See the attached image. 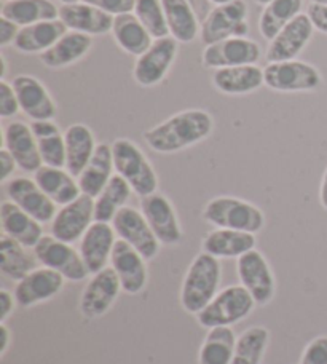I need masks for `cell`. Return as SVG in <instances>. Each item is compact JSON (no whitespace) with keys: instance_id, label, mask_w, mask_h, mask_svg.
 <instances>
[{"instance_id":"6da1fadb","label":"cell","mask_w":327,"mask_h":364,"mask_svg":"<svg viewBox=\"0 0 327 364\" xmlns=\"http://www.w3.org/2000/svg\"><path fill=\"white\" fill-rule=\"evenodd\" d=\"M214 129V119L203 109H187L144 133V141L159 154H176L208 139Z\"/></svg>"},{"instance_id":"7a4b0ae2","label":"cell","mask_w":327,"mask_h":364,"mask_svg":"<svg viewBox=\"0 0 327 364\" xmlns=\"http://www.w3.org/2000/svg\"><path fill=\"white\" fill-rule=\"evenodd\" d=\"M220 279L219 259L205 251L200 252L192 261L181 286L179 301L182 309L191 315H198L218 296Z\"/></svg>"},{"instance_id":"3957f363","label":"cell","mask_w":327,"mask_h":364,"mask_svg":"<svg viewBox=\"0 0 327 364\" xmlns=\"http://www.w3.org/2000/svg\"><path fill=\"white\" fill-rule=\"evenodd\" d=\"M203 219L218 229L259 233L265 225V214L259 206L237 197H215L209 200Z\"/></svg>"},{"instance_id":"277c9868","label":"cell","mask_w":327,"mask_h":364,"mask_svg":"<svg viewBox=\"0 0 327 364\" xmlns=\"http://www.w3.org/2000/svg\"><path fill=\"white\" fill-rule=\"evenodd\" d=\"M114 165L117 174L125 179L137 197H147L159 188V178L142 149L127 138L117 139L112 144Z\"/></svg>"},{"instance_id":"5b68a950","label":"cell","mask_w":327,"mask_h":364,"mask_svg":"<svg viewBox=\"0 0 327 364\" xmlns=\"http://www.w3.org/2000/svg\"><path fill=\"white\" fill-rule=\"evenodd\" d=\"M256 305L251 292L243 284H233L219 291L218 296L196 315V320L206 329L233 326L246 320Z\"/></svg>"},{"instance_id":"8992f818","label":"cell","mask_w":327,"mask_h":364,"mask_svg":"<svg viewBox=\"0 0 327 364\" xmlns=\"http://www.w3.org/2000/svg\"><path fill=\"white\" fill-rule=\"evenodd\" d=\"M265 87L278 93H306L323 85V75L313 64L300 60L268 63L264 68Z\"/></svg>"},{"instance_id":"52a82bcc","label":"cell","mask_w":327,"mask_h":364,"mask_svg":"<svg viewBox=\"0 0 327 364\" xmlns=\"http://www.w3.org/2000/svg\"><path fill=\"white\" fill-rule=\"evenodd\" d=\"M247 4L245 0H232L224 5H215L201 23V42L205 47L230 37H246L250 32L247 24Z\"/></svg>"},{"instance_id":"ba28073f","label":"cell","mask_w":327,"mask_h":364,"mask_svg":"<svg viewBox=\"0 0 327 364\" xmlns=\"http://www.w3.org/2000/svg\"><path fill=\"white\" fill-rule=\"evenodd\" d=\"M179 53V42L169 37L155 38L152 47L137 58L133 68V77L137 85L154 88L166 79Z\"/></svg>"},{"instance_id":"9c48e42d","label":"cell","mask_w":327,"mask_h":364,"mask_svg":"<svg viewBox=\"0 0 327 364\" xmlns=\"http://www.w3.org/2000/svg\"><path fill=\"white\" fill-rule=\"evenodd\" d=\"M34 252L43 267L61 273L69 282H82L90 275L80 251H77L74 246L61 242L53 235H43L34 248Z\"/></svg>"},{"instance_id":"30bf717a","label":"cell","mask_w":327,"mask_h":364,"mask_svg":"<svg viewBox=\"0 0 327 364\" xmlns=\"http://www.w3.org/2000/svg\"><path fill=\"white\" fill-rule=\"evenodd\" d=\"M262 58V47L252 38L230 37L218 43L208 45L201 61L208 69H224L246 64H257Z\"/></svg>"},{"instance_id":"8fae6325","label":"cell","mask_w":327,"mask_h":364,"mask_svg":"<svg viewBox=\"0 0 327 364\" xmlns=\"http://www.w3.org/2000/svg\"><path fill=\"white\" fill-rule=\"evenodd\" d=\"M112 225L119 238L125 240L127 243L133 246L146 261H152L160 252V240L149 225L147 219L144 218L142 211L136 210L133 206H125L117 213L112 220Z\"/></svg>"},{"instance_id":"7c38bea8","label":"cell","mask_w":327,"mask_h":364,"mask_svg":"<svg viewBox=\"0 0 327 364\" xmlns=\"http://www.w3.org/2000/svg\"><path fill=\"white\" fill-rule=\"evenodd\" d=\"M95 223V198L82 193L69 205L61 206L51 220V235L64 243H75Z\"/></svg>"},{"instance_id":"4fadbf2b","label":"cell","mask_w":327,"mask_h":364,"mask_svg":"<svg viewBox=\"0 0 327 364\" xmlns=\"http://www.w3.org/2000/svg\"><path fill=\"white\" fill-rule=\"evenodd\" d=\"M237 270L241 284L251 292L257 305L264 307L273 301L277 282L270 264L260 251L252 250L241 256L237 262Z\"/></svg>"},{"instance_id":"5bb4252c","label":"cell","mask_w":327,"mask_h":364,"mask_svg":"<svg viewBox=\"0 0 327 364\" xmlns=\"http://www.w3.org/2000/svg\"><path fill=\"white\" fill-rule=\"evenodd\" d=\"M122 289L120 279L112 267L95 273L80 297V311L85 318H100L112 309Z\"/></svg>"},{"instance_id":"9a60e30c","label":"cell","mask_w":327,"mask_h":364,"mask_svg":"<svg viewBox=\"0 0 327 364\" xmlns=\"http://www.w3.org/2000/svg\"><path fill=\"white\" fill-rule=\"evenodd\" d=\"M110 267L115 270L117 277L120 279L122 289L127 294L136 296L146 289L149 282L146 257L125 240L119 238L115 242L112 257H110Z\"/></svg>"},{"instance_id":"2e32d148","label":"cell","mask_w":327,"mask_h":364,"mask_svg":"<svg viewBox=\"0 0 327 364\" xmlns=\"http://www.w3.org/2000/svg\"><path fill=\"white\" fill-rule=\"evenodd\" d=\"M141 211L161 245L174 246L182 240V229L171 201L155 192L141 198Z\"/></svg>"},{"instance_id":"e0dca14e","label":"cell","mask_w":327,"mask_h":364,"mask_svg":"<svg viewBox=\"0 0 327 364\" xmlns=\"http://www.w3.org/2000/svg\"><path fill=\"white\" fill-rule=\"evenodd\" d=\"M315 28L306 13H300L297 18L281 29L279 34L270 41L267 48V63H281L297 60L299 55L310 43Z\"/></svg>"},{"instance_id":"ac0fdd59","label":"cell","mask_w":327,"mask_h":364,"mask_svg":"<svg viewBox=\"0 0 327 364\" xmlns=\"http://www.w3.org/2000/svg\"><path fill=\"white\" fill-rule=\"evenodd\" d=\"M5 191L10 201L41 224H48L56 216V203L38 187L34 179L13 178L5 184Z\"/></svg>"},{"instance_id":"d6986e66","label":"cell","mask_w":327,"mask_h":364,"mask_svg":"<svg viewBox=\"0 0 327 364\" xmlns=\"http://www.w3.org/2000/svg\"><path fill=\"white\" fill-rule=\"evenodd\" d=\"M11 85L16 91L21 112L28 115L32 122L55 119L58 107L53 96L34 75L19 74L13 79Z\"/></svg>"},{"instance_id":"ffe728a7","label":"cell","mask_w":327,"mask_h":364,"mask_svg":"<svg viewBox=\"0 0 327 364\" xmlns=\"http://www.w3.org/2000/svg\"><path fill=\"white\" fill-rule=\"evenodd\" d=\"M65 278L48 267L32 270L28 277L16 283V304L24 309L34 307L37 304L47 302L60 294L64 288Z\"/></svg>"},{"instance_id":"44dd1931","label":"cell","mask_w":327,"mask_h":364,"mask_svg":"<svg viewBox=\"0 0 327 364\" xmlns=\"http://www.w3.org/2000/svg\"><path fill=\"white\" fill-rule=\"evenodd\" d=\"M4 147L16 160L24 173H37L43 166L38 144L31 125L24 122H11L4 129Z\"/></svg>"},{"instance_id":"7402d4cb","label":"cell","mask_w":327,"mask_h":364,"mask_svg":"<svg viewBox=\"0 0 327 364\" xmlns=\"http://www.w3.org/2000/svg\"><path fill=\"white\" fill-rule=\"evenodd\" d=\"M115 235L117 233L112 224L95 220L87 233L82 237L78 251H80V256L90 273L95 275V273L107 267V262H110L117 242Z\"/></svg>"},{"instance_id":"603a6c76","label":"cell","mask_w":327,"mask_h":364,"mask_svg":"<svg viewBox=\"0 0 327 364\" xmlns=\"http://www.w3.org/2000/svg\"><path fill=\"white\" fill-rule=\"evenodd\" d=\"M60 19L69 31L80 32L90 37L106 36L112 32L115 16L102 11L96 6L77 2L60 6Z\"/></svg>"},{"instance_id":"cb8c5ba5","label":"cell","mask_w":327,"mask_h":364,"mask_svg":"<svg viewBox=\"0 0 327 364\" xmlns=\"http://www.w3.org/2000/svg\"><path fill=\"white\" fill-rule=\"evenodd\" d=\"M0 223L4 235L16 240L29 250H34L43 238L42 224L13 201H4L0 205Z\"/></svg>"},{"instance_id":"d4e9b609","label":"cell","mask_w":327,"mask_h":364,"mask_svg":"<svg viewBox=\"0 0 327 364\" xmlns=\"http://www.w3.org/2000/svg\"><path fill=\"white\" fill-rule=\"evenodd\" d=\"M265 85L264 69L257 64L218 69L213 74V87L228 96H245Z\"/></svg>"},{"instance_id":"484cf974","label":"cell","mask_w":327,"mask_h":364,"mask_svg":"<svg viewBox=\"0 0 327 364\" xmlns=\"http://www.w3.org/2000/svg\"><path fill=\"white\" fill-rule=\"evenodd\" d=\"M256 235L247 232L215 229L203 238V251L218 259H240L246 252L256 250Z\"/></svg>"},{"instance_id":"4316f807","label":"cell","mask_w":327,"mask_h":364,"mask_svg":"<svg viewBox=\"0 0 327 364\" xmlns=\"http://www.w3.org/2000/svg\"><path fill=\"white\" fill-rule=\"evenodd\" d=\"M93 48V37L69 31L53 47L41 55V61L48 69H63L83 60Z\"/></svg>"},{"instance_id":"83f0119b","label":"cell","mask_w":327,"mask_h":364,"mask_svg":"<svg viewBox=\"0 0 327 364\" xmlns=\"http://www.w3.org/2000/svg\"><path fill=\"white\" fill-rule=\"evenodd\" d=\"M65 141V170L78 178L90 164L96 151V139L90 127L83 123H74L64 133Z\"/></svg>"},{"instance_id":"f1b7e54d","label":"cell","mask_w":327,"mask_h":364,"mask_svg":"<svg viewBox=\"0 0 327 364\" xmlns=\"http://www.w3.org/2000/svg\"><path fill=\"white\" fill-rule=\"evenodd\" d=\"M65 32H69V29L65 28L61 19L24 26V28L19 29V34L15 41V48L19 53L42 55L53 47Z\"/></svg>"},{"instance_id":"f546056e","label":"cell","mask_w":327,"mask_h":364,"mask_svg":"<svg viewBox=\"0 0 327 364\" xmlns=\"http://www.w3.org/2000/svg\"><path fill=\"white\" fill-rule=\"evenodd\" d=\"M114 170L112 146H109L107 142H101V144H97L90 164L85 166L80 176L77 178L82 193L96 198L104 191V187L109 184V181L114 178Z\"/></svg>"},{"instance_id":"4dcf8cb0","label":"cell","mask_w":327,"mask_h":364,"mask_svg":"<svg viewBox=\"0 0 327 364\" xmlns=\"http://www.w3.org/2000/svg\"><path fill=\"white\" fill-rule=\"evenodd\" d=\"M112 37L120 50L136 58L146 53L155 41L134 13H125V15L115 16Z\"/></svg>"},{"instance_id":"1f68e13d","label":"cell","mask_w":327,"mask_h":364,"mask_svg":"<svg viewBox=\"0 0 327 364\" xmlns=\"http://www.w3.org/2000/svg\"><path fill=\"white\" fill-rule=\"evenodd\" d=\"M34 181L56 205H69L82 195L78 181L64 168L43 165L34 173Z\"/></svg>"},{"instance_id":"d6a6232c","label":"cell","mask_w":327,"mask_h":364,"mask_svg":"<svg viewBox=\"0 0 327 364\" xmlns=\"http://www.w3.org/2000/svg\"><path fill=\"white\" fill-rule=\"evenodd\" d=\"M2 18L10 19L19 28L42 21L60 19V6L51 0H6L0 10Z\"/></svg>"},{"instance_id":"836d02e7","label":"cell","mask_w":327,"mask_h":364,"mask_svg":"<svg viewBox=\"0 0 327 364\" xmlns=\"http://www.w3.org/2000/svg\"><path fill=\"white\" fill-rule=\"evenodd\" d=\"M165 9L169 36L179 43H191L198 37L201 23L186 0H161Z\"/></svg>"},{"instance_id":"e575fe53","label":"cell","mask_w":327,"mask_h":364,"mask_svg":"<svg viewBox=\"0 0 327 364\" xmlns=\"http://www.w3.org/2000/svg\"><path fill=\"white\" fill-rule=\"evenodd\" d=\"M38 259L16 240L4 235L0 242V272L13 282H21L32 270L37 269Z\"/></svg>"},{"instance_id":"d590c367","label":"cell","mask_w":327,"mask_h":364,"mask_svg":"<svg viewBox=\"0 0 327 364\" xmlns=\"http://www.w3.org/2000/svg\"><path fill=\"white\" fill-rule=\"evenodd\" d=\"M31 128L37 139L43 165L65 168V141L60 127L53 120H38L32 122Z\"/></svg>"},{"instance_id":"8d00e7d4","label":"cell","mask_w":327,"mask_h":364,"mask_svg":"<svg viewBox=\"0 0 327 364\" xmlns=\"http://www.w3.org/2000/svg\"><path fill=\"white\" fill-rule=\"evenodd\" d=\"M304 0H272L259 18V32L265 41H273L281 29L302 13Z\"/></svg>"},{"instance_id":"74e56055","label":"cell","mask_w":327,"mask_h":364,"mask_svg":"<svg viewBox=\"0 0 327 364\" xmlns=\"http://www.w3.org/2000/svg\"><path fill=\"white\" fill-rule=\"evenodd\" d=\"M133 188L120 174H114L104 191L95 198V220L112 224L122 208H125Z\"/></svg>"},{"instance_id":"f35d334b","label":"cell","mask_w":327,"mask_h":364,"mask_svg":"<svg viewBox=\"0 0 327 364\" xmlns=\"http://www.w3.org/2000/svg\"><path fill=\"white\" fill-rule=\"evenodd\" d=\"M237 336L230 326H218L209 329L205 342L201 343L198 364H230Z\"/></svg>"},{"instance_id":"ab89813d","label":"cell","mask_w":327,"mask_h":364,"mask_svg":"<svg viewBox=\"0 0 327 364\" xmlns=\"http://www.w3.org/2000/svg\"><path fill=\"white\" fill-rule=\"evenodd\" d=\"M270 343V331L265 326L247 328L237 337L230 364H260Z\"/></svg>"},{"instance_id":"60d3db41","label":"cell","mask_w":327,"mask_h":364,"mask_svg":"<svg viewBox=\"0 0 327 364\" xmlns=\"http://www.w3.org/2000/svg\"><path fill=\"white\" fill-rule=\"evenodd\" d=\"M133 13L154 38L169 37L168 21L161 0H136Z\"/></svg>"},{"instance_id":"b9f144b4","label":"cell","mask_w":327,"mask_h":364,"mask_svg":"<svg viewBox=\"0 0 327 364\" xmlns=\"http://www.w3.org/2000/svg\"><path fill=\"white\" fill-rule=\"evenodd\" d=\"M19 110H21V107H19L15 88H13L11 83L2 79L0 80V117L10 119V117H15Z\"/></svg>"},{"instance_id":"7bdbcfd3","label":"cell","mask_w":327,"mask_h":364,"mask_svg":"<svg viewBox=\"0 0 327 364\" xmlns=\"http://www.w3.org/2000/svg\"><path fill=\"white\" fill-rule=\"evenodd\" d=\"M300 364H327V336L315 337L305 347Z\"/></svg>"},{"instance_id":"ee69618b","label":"cell","mask_w":327,"mask_h":364,"mask_svg":"<svg viewBox=\"0 0 327 364\" xmlns=\"http://www.w3.org/2000/svg\"><path fill=\"white\" fill-rule=\"evenodd\" d=\"M82 2L93 5L96 9L106 11L112 16L133 13L136 5V0H82Z\"/></svg>"},{"instance_id":"f6af8a7d","label":"cell","mask_w":327,"mask_h":364,"mask_svg":"<svg viewBox=\"0 0 327 364\" xmlns=\"http://www.w3.org/2000/svg\"><path fill=\"white\" fill-rule=\"evenodd\" d=\"M306 15H309L315 31L327 36V5L311 2L306 9Z\"/></svg>"},{"instance_id":"bcb514c9","label":"cell","mask_w":327,"mask_h":364,"mask_svg":"<svg viewBox=\"0 0 327 364\" xmlns=\"http://www.w3.org/2000/svg\"><path fill=\"white\" fill-rule=\"evenodd\" d=\"M19 29L21 28L13 21H10V19L0 18V47L6 48L9 45H15Z\"/></svg>"},{"instance_id":"7dc6e473","label":"cell","mask_w":327,"mask_h":364,"mask_svg":"<svg viewBox=\"0 0 327 364\" xmlns=\"http://www.w3.org/2000/svg\"><path fill=\"white\" fill-rule=\"evenodd\" d=\"M16 168H18L16 160L13 159V155L4 147L2 151H0V182H2V184H6L9 179L13 176V173H15Z\"/></svg>"},{"instance_id":"c3c4849f","label":"cell","mask_w":327,"mask_h":364,"mask_svg":"<svg viewBox=\"0 0 327 364\" xmlns=\"http://www.w3.org/2000/svg\"><path fill=\"white\" fill-rule=\"evenodd\" d=\"M15 294H10L6 289L0 291V323H5L6 318L13 314L15 309Z\"/></svg>"},{"instance_id":"681fc988","label":"cell","mask_w":327,"mask_h":364,"mask_svg":"<svg viewBox=\"0 0 327 364\" xmlns=\"http://www.w3.org/2000/svg\"><path fill=\"white\" fill-rule=\"evenodd\" d=\"M186 2L192 6L193 11L196 13V16H198V19H200V23L205 21L206 16L214 9L213 4L209 2V0H186Z\"/></svg>"},{"instance_id":"f907efd6","label":"cell","mask_w":327,"mask_h":364,"mask_svg":"<svg viewBox=\"0 0 327 364\" xmlns=\"http://www.w3.org/2000/svg\"><path fill=\"white\" fill-rule=\"evenodd\" d=\"M0 339H2V346H0V355L4 356L6 353V350H9L10 341H11V333L5 323H0Z\"/></svg>"},{"instance_id":"816d5d0a","label":"cell","mask_w":327,"mask_h":364,"mask_svg":"<svg viewBox=\"0 0 327 364\" xmlns=\"http://www.w3.org/2000/svg\"><path fill=\"white\" fill-rule=\"evenodd\" d=\"M319 201H321V206L327 210V168L323 174L321 186H319Z\"/></svg>"},{"instance_id":"f5cc1de1","label":"cell","mask_w":327,"mask_h":364,"mask_svg":"<svg viewBox=\"0 0 327 364\" xmlns=\"http://www.w3.org/2000/svg\"><path fill=\"white\" fill-rule=\"evenodd\" d=\"M209 2H211V4L215 6V5H224V4H228V2H232V0H209Z\"/></svg>"},{"instance_id":"db71d44e","label":"cell","mask_w":327,"mask_h":364,"mask_svg":"<svg viewBox=\"0 0 327 364\" xmlns=\"http://www.w3.org/2000/svg\"><path fill=\"white\" fill-rule=\"evenodd\" d=\"M63 5H69V4H77V2H82V0H60Z\"/></svg>"},{"instance_id":"11a10c76","label":"cell","mask_w":327,"mask_h":364,"mask_svg":"<svg viewBox=\"0 0 327 364\" xmlns=\"http://www.w3.org/2000/svg\"><path fill=\"white\" fill-rule=\"evenodd\" d=\"M254 2H256L257 5H262V6H265V5H268L272 2V0H254Z\"/></svg>"},{"instance_id":"9f6ffc18","label":"cell","mask_w":327,"mask_h":364,"mask_svg":"<svg viewBox=\"0 0 327 364\" xmlns=\"http://www.w3.org/2000/svg\"><path fill=\"white\" fill-rule=\"evenodd\" d=\"M313 4H323V5H327V0H311Z\"/></svg>"}]
</instances>
